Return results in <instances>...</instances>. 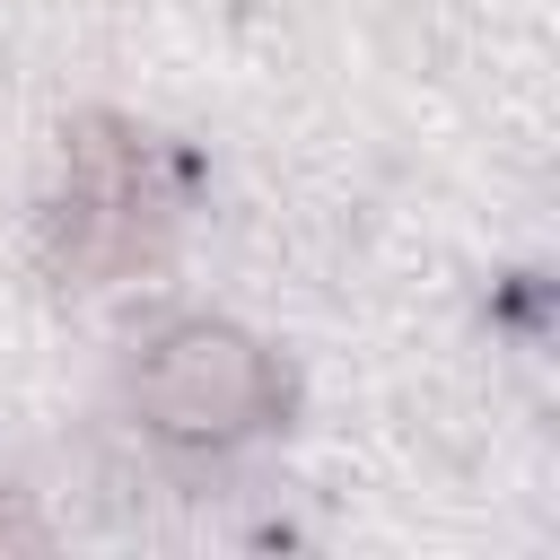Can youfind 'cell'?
<instances>
[{
  "mask_svg": "<svg viewBox=\"0 0 560 560\" xmlns=\"http://www.w3.org/2000/svg\"><path fill=\"white\" fill-rule=\"evenodd\" d=\"M166 184H158V149L140 122L122 114H70L61 131V201L44 219V254L70 289H105L122 271H140L166 245Z\"/></svg>",
  "mask_w": 560,
  "mask_h": 560,
  "instance_id": "cell-1",
  "label": "cell"
},
{
  "mask_svg": "<svg viewBox=\"0 0 560 560\" xmlns=\"http://www.w3.org/2000/svg\"><path fill=\"white\" fill-rule=\"evenodd\" d=\"M131 411L175 446H236L289 411V376L245 324L175 315L131 359Z\"/></svg>",
  "mask_w": 560,
  "mask_h": 560,
  "instance_id": "cell-2",
  "label": "cell"
},
{
  "mask_svg": "<svg viewBox=\"0 0 560 560\" xmlns=\"http://www.w3.org/2000/svg\"><path fill=\"white\" fill-rule=\"evenodd\" d=\"M52 534H44V516L18 499V490H0V551H44Z\"/></svg>",
  "mask_w": 560,
  "mask_h": 560,
  "instance_id": "cell-3",
  "label": "cell"
}]
</instances>
